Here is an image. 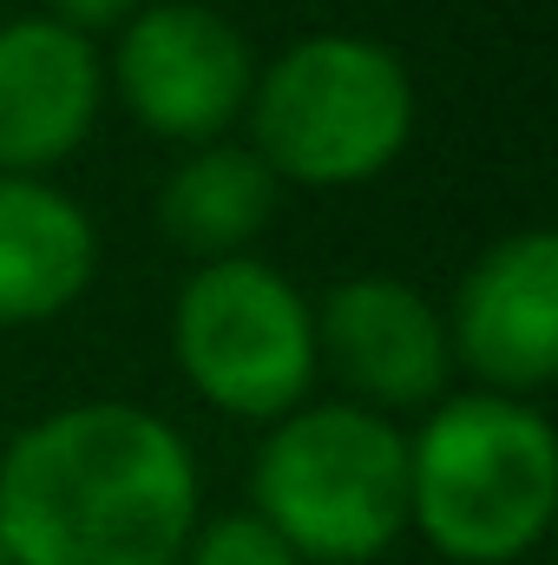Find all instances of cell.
<instances>
[{
  "mask_svg": "<svg viewBox=\"0 0 558 565\" xmlns=\"http://www.w3.org/2000/svg\"><path fill=\"white\" fill-rule=\"evenodd\" d=\"M0 565H13V553H7V540H0Z\"/></svg>",
  "mask_w": 558,
  "mask_h": 565,
  "instance_id": "obj_14",
  "label": "cell"
},
{
  "mask_svg": "<svg viewBox=\"0 0 558 565\" xmlns=\"http://www.w3.org/2000/svg\"><path fill=\"white\" fill-rule=\"evenodd\" d=\"M191 565H302L257 513H224L204 533H191Z\"/></svg>",
  "mask_w": 558,
  "mask_h": 565,
  "instance_id": "obj_12",
  "label": "cell"
},
{
  "mask_svg": "<svg viewBox=\"0 0 558 565\" xmlns=\"http://www.w3.org/2000/svg\"><path fill=\"white\" fill-rule=\"evenodd\" d=\"M558 507L552 422L513 395H453L408 440V520L460 565H513Z\"/></svg>",
  "mask_w": 558,
  "mask_h": 565,
  "instance_id": "obj_2",
  "label": "cell"
},
{
  "mask_svg": "<svg viewBox=\"0 0 558 565\" xmlns=\"http://www.w3.org/2000/svg\"><path fill=\"white\" fill-rule=\"evenodd\" d=\"M53 7V20H66L73 33H86L93 40V26H112V20H126L139 0H46Z\"/></svg>",
  "mask_w": 558,
  "mask_h": 565,
  "instance_id": "obj_13",
  "label": "cell"
},
{
  "mask_svg": "<svg viewBox=\"0 0 558 565\" xmlns=\"http://www.w3.org/2000/svg\"><path fill=\"white\" fill-rule=\"evenodd\" d=\"M93 264H99L93 217L66 191L0 171V329L46 322L66 302H79Z\"/></svg>",
  "mask_w": 558,
  "mask_h": 565,
  "instance_id": "obj_10",
  "label": "cell"
},
{
  "mask_svg": "<svg viewBox=\"0 0 558 565\" xmlns=\"http://www.w3.org/2000/svg\"><path fill=\"white\" fill-rule=\"evenodd\" d=\"M191 526V447L151 408H60L0 454V540L13 565H178Z\"/></svg>",
  "mask_w": 558,
  "mask_h": 565,
  "instance_id": "obj_1",
  "label": "cell"
},
{
  "mask_svg": "<svg viewBox=\"0 0 558 565\" xmlns=\"http://www.w3.org/2000/svg\"><path fill=\"white\" fill-rule=\"evenodd\" d=\"M447 342L493 388H539L558 375V237H500L453 296Z\"/></svg>",
  "mask_w": 558,
  "mask_h": 565,
  "instance_id": "obj_8",
  "label": "cell"
},
{
  "mask_svg": "<svg viewBox=\"0 0 558 565\" xmlns=\"http://www.w3.org/2000/svg\"><path fill=\"white\" fill-rule=\"evenodd\" d=\"M257 158L309 191L368 184L415 132V79L401 53L362 33H309L250 86Z\"/></svg>",
  "mask_w": 558,
  "mask_h": 565,
  "instance_id": "obj_4",
  "label": "cell"
},
{
  "mask_svg": "<svg viewBox=\"0 0 558 565\" xmlns=\"http://www.w3.org/2000/svg\"><path fill=\"white\" fill-rule=\"evenodd\" d=\"M257 520L309 565H368L408 526V440L355 402L296 408L257 454Z\"/></svg>",
  "mask_w": 558,
  "mask_h": 565,
  "instance_id": "obj_3",
  "label": "cell"
},
{
  "mask_svg": "<svg viewBox=\"0 0 558 565\" xmlns=\"http://www.w3.org/2000/svg\"><path fill=\"white\" fill-rule=\"evenodd\" d=\"M277 211V178L270 164L250 151V145H204L191 151L171 178H164V198H158V217H164V237L224 264V257H244V244L270 224Z\"/></svg>",
  "mask_w": 558,
  "mask_h": 565,
  "instance_id": "obj_11",
  "label": "cell"
},
{
  "mask_svg": "<svg viewBox=\"0 0 558 565\" xmlns=\"http://www.w3.org/2000/svg\"><path fill=\"white\" fill-rule=\"evenodd\" d=\"M112 86L158 139L211 145L257 86L250 40L197 0H158L139 20H126L112 53Z\"/></svg>",
  "mask_w": 558,
  "mask_h": 565,
  "instance_id": "obj_6",
  "label": "cell"
},
{
  "mask_svg": "<svg viewBox=\"0 0 558 565\" xmlns=\"http://www.w3.org/2000/svg\"><path fill=\"white\" fill-rule=\"evenodd\" d=\"M315 355H329V369L362 395L368 415L440 402L453 369L447 316L401 277L335 282L315 316Z\"/></svg>",
  "mask_w": 558,
  "mask_h": 565,
  "instance_id": "obj_7",
  "label": "cell"
},
{
  "mask_svg": "<svg viewBox=\"0 0 558 565\" xmlns=\"http://www.w3.org/2000/svg\"><path fill=\"white\" fill-rule=\"evenodd\" d=\"M106 66L86 33L66 20H7L0 26V171L26 178L60 164L93 132Z\"/></svg>",
  "mask_w": 558,
  "mask_h": 565,
  "instance_id": "obj_9",
  "label": "cell"
},
{
  "mask_svg": "<svg viewBox=\"0 0 558 565\" xmlns=\"http://www.w3.org/2000/svg\"><path fill=\"white\" fill-rule=\"evenodd\" d=\"M171 355L211 408L282 422L315 382V309L282 270L257 257H224L178 289Z\"/></svg>",
  "mask_w": 558,
  "mask_h": 565,
  "instance_id": "obj_5",
  "label": "cell"
}]
</instances>
